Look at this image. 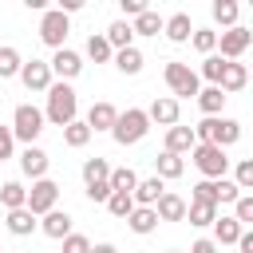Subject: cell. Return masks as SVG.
I'll use <instances>...</instances> for the list:
<instances>
[{"mask_svg":"<svg viewBox=\"0 0 253 253\" xmlns=\"http://www.w3.org/2000/svg\"><path fill=\"white\" fill-rule=\"evenodd\" d=\"M162 150H170V154H190L194 150V130L190 126H182V123H174V126H166V146Z\"/></svg>","mask_w":253,"mask_h":253,"instance_id":"cell-20","label":"cell"},{"mask_svg":"<svg viewBox=\"0 0 253 253\" xmlns=\"http://www.w3.org/2000/svg\"><path fill=\"white\" fill-rule=\"evenodd\" d=\"M20 83H24L28 91H47L55 79H51V67H47L43 59H28V63L20 67Z\"/></svg>","mask_w":253,"mask_h":253,"instance_id":"cell-10","label":"cell"},{"mask_svg":"<svg viewBox=\"0 0 253 253\" xmlns=\"http://www.w3.org/2000/svg\"><path fill=\"white\" fill-rule=\"evenodd\" d=\"M217 194H221V206H233V202L241 198V190H237L229 178H217Z\"/></svg>","mask_w":253,"mask_h":253,"instance_id":"cell-44","label":"cell"},{"mask_svg":"<svg viewBox=\"0 0 253 253\" xmlns=\"http://www.w3.org/2000/svg\"><path fill=\"white\" fill-rule=\"evenodd\" d=\"M182 174H186V162H182L178 154L162 150V154L154 158V178H162V182H174V178H182Z\"/></svg>","mask_w":253,"mask_h":253,"instance_id":"cell-22","label":"cell"},{"mask_svg":"<svg viewBox=\"0 0 253 253\" xmlns=\"http://www.w3.org/2000/svg\"><path fill=\"white\" fill-rule=\"evenodd\" d=\"M237 138H241V123H237V119H221V115L210 119V142H213V146L225 150V146H233Z\"/></svg>","mask_w":253,"mask_h":253,"instance_id":"cell-12","label":"cell"},{"mask_svg":"<svg viewBox=\"0 0 253 253\" xmlns=\"http://www.w3.org/2000/svg\"><path fill=\"white\" fill-rule=\"evenodd\" d=\"M4 225H8V233H12V237H32V233L40 229V217H36L28 206H20V210H8Z\"/></svg>","mask_w":253,"mask_h":253,"instance_id":"cell-15","label":"cell"},{"mask_svg":"<svg viewBox=\"0 0 253 253\" xmlns=\"http://www.w3.org/2000/svg\"><path fill=\"white\" fill-rule=\"evenodd\" d=\"M12 154H16V138H12L8 126H0V162H8Z\"/></svg>","mask_w":253,"mask_h":253,"instance_id":"cell-45","label":"cell"},{"mask_svg":"<svg viewBox=\"0 0 253 253\" xmlns=\"http://www.w3.org/2000/svg\"><path fill=\"white\" fill-rule=\"evenodd\" d=\"M146 130H150L146 111H142V107H126V111H119V119H115V126H111V138H115L119 146H134V142L146 138Z\"/></svg>","mask_w":253,"mask_h":253,"instance_id":"cell-2","label":"cell"},{"mask_svg":"<svg viewBox=\"0 0 253 253\" xmlns=\"http://www.w3.org/2000/svg\"><path fill=\"white\" fill-rule=\"evenodd\" d=\"M111 43L103 40V32H91L87 36V59H95V63H111Z\"/></svg>","mask_w":253,"mask_h":253,"instance_id":"cell-34","label":"cell"},{"mask_svg":"<svg viewBox=\"0 0 253 253\" xmlns=\"http://www.w3.org/2000/svg\"><path fill=\"white\" fill-rule=\"evenodd\" d=\"M162 79H166V87H170V99H194V95L202 91L198 71H194L190 63H178V59H170V63L162 67Z\"/></svg>","mask_w":253,"mask_h":253,"instance_id":"cell-3","label":"cell"},{"mask_svg":"<svg viewBox=\"0 0 253 253\" xmlns=\"http://www.w3.org/2000/svg\"><path fill=\"white\" fill-rule=\"evenodd\" d=\"M115 119H119V111H115V103H107V99H99V103H91V111H87V126H91V134L95 130H111L115 126Z\"/></svg>","mask_w":253,"mask_h":253,"instance_id":"cell-18","label":"cell"},{"mask_svg":"<svg viewBox=\"0 0 253 253\" xmlns=\"http://www.w3.org/2000/svg\"><path fill=\"white\" fill-rule=\"evenodd\" d=\"M233 221H237L241 229L253 225V194H241V198L233 202Z\"/></svg>","mask_w":253,"mask_h":253,"instance_id":"cell-41","label":"cell"},{"mask_svg":"<svg viewBox=\"0 0 253 253\" xmlns=\"http://www.w3.org/2000/svg\"><path fill=\"white\" fill-rule=\"evenodd\" d=\"M83 194H87L91 202H107V198H111V186H107V182H91Z\"/></svg>","mask_w":253,"mask_h":253,"instance_id":"cell-46","label":"cell"},{"mask_svg":"<svg viewBox=\"0 0 253 253\" xmlns=\"http://www.w3.org/2000/svg\"><path fill=\"white\" fill-rule=\"evenodd\" d=\"M47 67H51V79L71 83V79L83 71V55H79V51H71V47H59V51L47 59Z\"/></svg>","mask_w":253,"mask_h":253,"instance_id":"cell-9","label":"cell"},{"mask_svg":"<svg viewBox=\"0 0 253 253\" xmlns=\"http://www.w3.org/2000/svg\"><path fill=\"white\" fill-rule=\"evenodd\" d=\"M107 178H111V162H107V158L95 154V158L83 162V186H91V182H107Z\"/></svg>","mask_w":253,"mask_h":253,"instance_id":"cell-32","label":"cell"},{"mask_svg":"<svg viewBox=\"0 0 253 253\" xmlns=\"http://www.w3.org/2000/svg\"><path fill=\"white\" fill-rule=\"evenodd\" d=\"M67 32H71V20L59 12V8H47L43 16H40V40L47 43V47H63L67 43Z\"/></svg>","mask_w":253,"mask_h":253,"instance_id":"cell-6","label":"cell"},{"mask_svg":"<svg viewBox=\"0 0 253 253\" xmlns=\"http://www.w3.org/2000/svg\"><path fill=\"white\" fill-rule=\"evenodd\" d=\"M190 158H194V166L202 170V178H210V182L225 178V170H229V158H225V150H221V146H213V142H194Z\"/></svg>","mask_w":253,"mask_h":253,"instance_id":"cell-5","label":"cell"},{"mask_svg":"<svg viewBox=\"0 0 253 253\" xmlns=\"http://www.w3.org/2000/svg\"><path fill=\"white\" fill-rule=\"evenodd\" d=\"M182 221H190V225L206 229V225H213V221H217V210H213V206H202V202H186V217H182Z\"/></svg>","mask_w":253,"mask_h":253,"instance_id":"cell-28","label":"cell"},{"mask_svg":"<svg viewBox=\"0 0 253 253\" xmlns=\"http://www.w3.org/2000/svg\"><path fill=\"white\" fill-rule=\"evenodd\" d=\"M126 225H130V233L146 237V233H154V229H158V217H154V210H150V206H134V210L126 213Z\"/></svg>","mask_w":253,"mask_h":253,"instance_id":"cell-23","label":"cell"},{"mask_svg":"<svg viewBox=\"0 0 253 253\" xmlns=\"http://www.w3.org/2000/svg\"><path fill=\"white\" fill-rule=\"evenodd\" d=\"M229 182H233L241 194H245V190H253V158H241V162L233 166V178H229Z\"/></svg>","mask_w":253,"mask_h":253,"instance_id":"cell-40","label":"cell"},{"mask_svg":"<svg viewBox=\"0 0 253 253\" xmlns=\"http://www.w3.org/2000/svg\"><path fill=\"white\" fill-rule=\"evenodd\" d=\"M237 249H241V253H253V233H249V229H241V237H237Z\"/></svg>","mask_w":253,"mask_h":253,"instance_id":"cell-49","label":"cell"},{"mask_svg":"<svg viewBox=\"0 0 253 253\" xmlns=\"http://www.w3.org/2000/svg\"><path fill=\"white\" fill-rule=\"evenodd\" d=\"M40 233L51 237V241H63L67 233H75V229H71V213H67V210H51V213H43V217H40Z\"/></svg>","mask_w":253,"mask_h":253,"instance_id":"cell-16","label":"cell"},{"mask_svg":"<svg viewBox=\"0 0 253 253\" xmlns=\"http://www.w3.org/2000/svg\"><path fill=\"white\" fill-rule=\"evenodd\" d=\"M162 32H166V40H170V43H190L194 24H190V16H186V12H174V16H166V20H162Z\"/></svg>","mask_w":253,"mask_h":253,"instance_id":"cell-19","label":"cell"},{"mask_svg":"<svg viewBox=\"0 0 253 253\" xmlns=\"http://www.w3.org/2000/svg\"><path fill=\"white\" fill-rule=\"evenodd\" d=\"M130 32H134V36H158V32H162V16H158L154 8H146V12H138V16L130 20Z\"/></svg>","mask_w":253,"mask_h":253,"instance_id":"cell-26","label":"cell"},{"mask_svg":"<svg viewBox=\"0 0 253 253\" xmlns=\"http://www.w3.org/2000/svg\"><path fill=\"white\" fill-rule=\"evenodd\" d=\"M166 253H178V249H166Z\"/></svg>","mask_w":253,"mask_h":253,"instance_id":"cell-51","label":"cell"},{"mask_svg":"<svg viewBox=\"0 0 253 253\" xmlns=\"http://www.w3.org/2000/svg\"><path fill=\"white\" fill-rule=\"evenodd\" d=\"M134 182H138V174H134L130 166H111V178H107V186H111L115 194H130V190H134Z\"/></svg>","mask_w":253,"mask_h":253,"instance_id":"cell-31","label":"cell"},{"mask_svg":"<svg viewBox=\"0 0 253 253\" xmlns=\"http://www.w3.org/2000/svg\"><path fill=\"white\" fill-rule=\"evenodd\" d=\"M150 210H154V217H158V221H182V217H186V198H182V194H174V190H166Z\"/></svg>","mask_w":253,"mask_h":253,"instance_id":"cell-14","label":"cell"},{"mask_svg":"<svg viewBox=\"0 0 253 253\" xmlns=\"http://www.w3.org/2000/svg\"><path fill=\"white\" fill-rule=\"evenodd\" d=\"M103 40L111 43V51H123V47H134V32H130V20H115L107 32H103Z\"/></svg>","mask_w":253,"mask_h":253,"instance_id":"cell-24","label":"cell"},{"mask_svg":"<svg viewBox=\"0 0 253 253\" xmlns=\"http://www.w3.org/2000/svg\"><path fill=\"white\" fill-rule=\"evenodd\" d=\"M103 206H107L115 217H123V221H126V213L134 210V198H130V194H115V190H111V198H107Z\"/></svg>","mask_w":253,"mask_h":253,"instance_id":"cell-42","label":"cell"},{"mask_svg":"<svg viewBox=\"0 0 253 253\" xmlns=\"http://www.w3.org/2000/svg\"><path fill=\"white\" fill-rule=\"evenodd\" d=\"M111 59H115V67H119L123 75H138V71H142V63H146L138 47H123V51H115Z\"/></svg>","mask_w":253,"mask_h":253,"instance_id":"cell-27","label":"cell"},{"mask_svg":"<svg viewBox=\"0 0 253 253\" xmlns=\"http://www.w3.org/2000/svg\"><path fill=\"white\" fill-rule=\"evenodd\" d=\"M237 0H213V20L221 24V28H237Z\"/></svg>","mask_w":253,"mask_h":253,"instance_id":"cell-37","label":"cell"},{"mask_svg":"<svg viewBox=\"0 0 253 253\" xmlns=\"http://www.w3.org/2000/svg\"><path fill=\"white\" fill-rule=\"evenodd\" d=\"M119 8H123V16H138V12H146V0H119Z\"/></svg>","mask_w":253,"mask_h":253,"instance_id":"cell-47","label":"cell"},{"mask_svg":"<svg viewBox=\"0 0 253 253\" xmlns=\"http://www.w3.org/2000/svg\"><path fill=\"white\" fill-rule=\"evenodd\" d=\"M249 43H253V32H249V28H241V24H237V28H225V32L217 36V47H221L217 55H221V59H241V55L249 51Z\"/></svg>","mask_w":253,"mask_h":253,"instance_id":"cell-8","label":"cell"},{"mask_svg":"<svg viewBox=\"0 0 253 253\" xmlns=\"http://www.w3.org/2000/svg\"><path fill=\"white\" fill-rule=\"evenodd\" d=\"M190 253H217V245H213L210 237H198V241L190 245Z\"/></svg>","mask_w":253,"mask_h":253,"instance_id":"cell-48","label":"cell"},{"mask_svg":"<svg viewBox=\"0 0 253 253\" xmlns=\"http://www.w3.org/2000/svg\"><path fill=\"white\" fill-rule=\"evenodd\" d=\"M20 67H24L20 51H16L12 43H4V47H0V79H12V75H20Z\"/></svg>","mask_w":253,"mask_h":253,"instance_id":"cell-36","label":"cell"},{"mask_svg":"<svg viewBox=\"0 0 253 253\" xmlns=\"http://www.w3.org/2000/svg\"><path fill=\"white\" fill-rule=\"evenodd\" d=\"M194 99H198V107H202V115H206V119H217V115H221V107H225V95H221L217 87H202Z\"/></svg>","mask_w":253,"mask_h":253,"instance_id":"cell-25","label":"cell"},{"mask_svg":"<svg viewBox=\"0 0 253 253\" xmlns=\"http://www.w3.org/2000/svg\"><path fill=\"white\" fill-rule=\"evenodd\" d=\"M63 142H67L71 150H83V146L91 142V126H87L83 119H75V123H67V126H63Z\"/></svg>","mask_w":253,"mask_h":253,"instance_id":"cell-30","label":"cell"},{"mask_svg":"<svg viewBox=\"0 0 253 253\" xmlns=\"http://www.w3.org/2000/svg\"><path fill=\"white\" fill-rule=\"evenodd\" d=\"M63 253H91V241L83 233H67L63 237Z\"/></svg>","mask_w":253,"mask_h":253,"instance_id":"cell-43","label":"cell"},{"mask_svg":"<svg viewBox=\"0 0 253 253\" xmlns=\"http://www.w3.org/2000/svg\"><path fill=\"white\" fill-rule=\"evenodd\" d=\"M245 83H249V71H245V63H241V59H229V63L221 67V79H217V91H221V95L229 99V95H233V91H241Z\"/></svg>","mask_w":253,"mask_h":253,"instance_id":"cell-11","label":"cell"},{"mask_svg":"<svg viewBox=\"0 0 253 253\" xmlns=\"http://www.w3.org/2000/svg\"><path fill=\"white\" fill-rule=\"evenodd\" d=\"M91 253H119L111 241H99V245H91Z\"/></svg>","mask_w":253,"mask_h":253,"instance_id":"cell-50","label":"cell"},{"mask_svg":"<svg viewBox=\"0 0 253 253\" xmlns=\"http://www.w3.org/2000/svg\"><path fill=\"white\" fill-rule=\"evenodd\" d=\"M237 237H241V225L233 221V217H217L213 221V245H237Z\"/></svg>","mask_w":253,"mask_h":253,"instance_id":"cell-29","label":"cell"},{"mask_svg":"<svg viewBox=\"0 0 253 253\" xmlns=\"http://www.w3.org/2000/svg\"><path fill=\"white\" fill-rule=\"evenodd\" d=\"M190 43H194L202 55H213V51H217V32H213V28H194Z\"/></svg>","mask_w":253,"mask_h":253,"instance_id":"cell-39","label":"cell"},{"mask_svg":"<svg viewBox=\"0 0 253 253\" xmlns=\"http://www.w3.org/2000/svg\"><path fill=\"white\" fill-rule=\"evenodd\" d=\"M162 194H166V182H162V178H138V182H134V190H130L134 206H154Z\"/></svg>","mask_w":253,"mask_h":253,"instance_id":"cell-21","label":"cell"},{"mask_svg":"<svg viewBox=\"0 0 253 253\" xmlns=\"http://www.w3.org/2000/svg\"><path fill=\"white\" fill-rule=\"evenodd\" d=\"M190 202H202V206H221V194H217V182H210V178H202L194 190H190Z\"/></svg>","mask_w":253,"mask_h":253,"instance_id":"cell-33","label":"cell"},{"mask_svg":"<svg viewBox=\"0 0 253 253\" xmlns=\"http://www.w3.org/2000/svg\"><path fill=\"white\" fill-rule=\"evenodd\" d=\"M43 95H47L43 123H51V126H67V123H75V115H79V95H75L71 83H59V79H55Z\"/></svg>","mask_w":253,"mask_h":253,"instance_id":"cell-1","label":"cell"},{"mask_svg":"<svg viewBox=\"0 0 253 253\" xmlns=\"http://www.w3.org/2000/svg\"><path fill=\"white\" fill-rule=\"evenodd\" d=\"M12 138L16 142H28V146H36V138L43 134V111L40 107H32V103H20L16 111H12Z\"/></svg>","mask_w":253,"mask_h":253,"instance_id":"cell-4","label":"cell"},{"mask_svg":"<svg viewBox=\"0 0 253 253\" xmlns=\"http://www.w3.org/2000/svg\"><path fill=\"white\" fill-rule=\"evenodd\" d=\"M24 202H28V190H24L20 182H4V186H0V206H4V210H20Z\"/></svg>","mask_w":253,"mask_h":253,"instance_id":"cell-35","label":"cell"},{"mask_svg":"<svg viewBox=\"0 0 253 253\" xmlns=\"http://www.w3.org/2000/svg\"><path fill=\"white\" fill-rule=\"evenodd\" d=\"M225 63H229V59H221L217 51H213V55H206V59H202V71H198V79H206L210 87H217V79H221V67H225Z\"/></svg>","mask_w":253,"mask_h":253,"instance_id":"cell-38","label":"cell"},{"mask_svg":"<svg viewBox=\"0 0 253 253\" xmlns=\"http://www.w3.org/2000/svg\"><path fill=\"white\" fill-rule=\"evenodd\" d=\"M47 166H51L47 150H40V146H24V154H20V170H24V174H28L32 182L47 178Z\"/></svg>","mask_w":253,"mask_h":253,"instance_id":"cell-13","label":"cell"},{"mask_svg":"<svg viewBox=\"0 0 253 253\" xmlns=\"http://www.w3.org/2000/svg\"><path fill=\"white\" fill-rule=\"evenodd\" d=\"M55 202H59V186L51 182V178H40V182H32V190H28V210L36 213V217H43V213H51L55 210Z\"/></svg>","mask_w":253,"mask_h":253,"instance_id":"cell-7","label":"cell"},{"mask_svg":"<svg viewBox=\"0 0 253 253\" xmlns=\"http://www.w3.org/2000/svg\"><path fill=\"white\" fill-rule=\"evenodd\" d=\"M178 99H170V95H158L154 103H150V111H146V119L150 123H158V126H174L178 123Z\"/></svg>","mask_w":253,"mask_h":253,"instance_id":"cell-17","label":"cell"}]
</instances>
